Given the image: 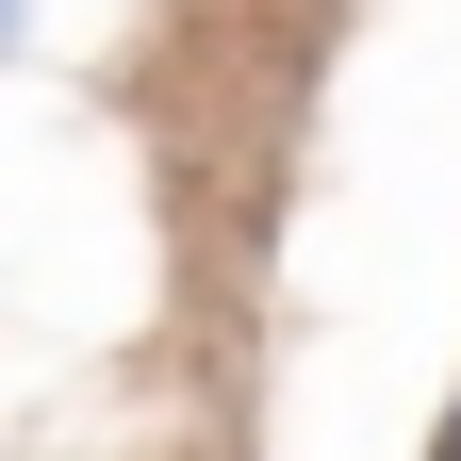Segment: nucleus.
I'll list each match as a JSON object with an SVG mask.
<instances>
[{
  "label": "nucleus",
  "mask_w": 461,
  "mask_h": 461,
  "mask_svg": "<svg viewBox=\"0 0 461 461\" xmlns=\"http://www.w3.org/2000/svg\"><path fill=\"white\" fill-rule=\"evenodd\" d=\"M429 461H461V395H445V429H429Z\"/></svg>",
  "instance_id": "1"
}]
</instances>
